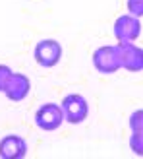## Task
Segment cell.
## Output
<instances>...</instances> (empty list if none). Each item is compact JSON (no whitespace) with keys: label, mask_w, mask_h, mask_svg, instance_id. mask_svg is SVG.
<instances>
[{"label":"cell","mask_w":143,"mask_h":159,"mask_svg":"<svg viewBox=\"0 0 143 159\" xmlns=\"http://www.w3.org/2000/svg\"><path fill=\"white\" fill-rule=\"evenodd\" d=\"M62 111H64V118L70 124H81L87 116H89V105L87 99L79 93H70L66 95L60 103Z\"/></svg>","instance_id":"obj_1"},{"label":"cell","mask_w":143,"mask_h":159,"mask_svg":"<svg viewBox=\"0 0 143 159\" xmlns=\"http://www.w3.org/2000/svg\"><path fill=\"white\" fill-rule=\"evenodd\" d=\"M64 111H62L60 105H56V103H45V105H41L37 109L35 113V124L37 128H41L45 132H52L60 128V124L64 122Z\"/></svg>","instance_id":"obj_2"},{"label":"cell","mask_w":143,"mask_h":159,"mask_svg":"<svg viewBox=\"0 0 143 159\" xmlns=\"http://www.w3.org/2000/svg\"><path fill=\"white\" fill-rule=\"evenodd\" d=\"M33 57L39 66L43 68H54L62 58V45L56 39H43L35 45Z\"/></svg>","instance_id":"obj_3"},{"label":"cell","mask_w":143,"mask_h":159,"mask_svg":"<svg viewBox=\"0 0 143 159\" xmlns=\"http://www.w3.org/2000/svg\"><path fill=\"white\" fill-rule=\"evenodd\" d=\"M93 64L101 74H114L116 70L122 68L120 51L116 47H101L93 52Z\"/></svg>","instance_id":"obj_4"},{"label":"cell","mask_w":143,"mask_h":159,"mask_svg":"<svg viewBox=\"0 0 143 159\" xmlns=\"http://www.w3.org/2000/svg\"><path fill=\"white\" fill-rule=\"evenodd\" d=\"M114 35L118 39V43H133L141 35V23L139 18L136 16H120L114 21Z\"/></svg>","instance_id":"obj_5"},{"label":"cell","mask_w":143,"mask_h":159,"mask_svg":"<svg viewBox=\"0 0 143 159\" xmlns=\"http://www.w3.org/2000/svg\"><path fill=\"white\" fill-rule=\"evenodd\" d=\"M27 142L18 134H8L0 140V159H25Z\"/></svg>","instance_id":"obj_6"},{"label":"cell","mask_w":143,"mask_h":159,"mask_svg":"<svg viewBox=\"0 0 143 159\" xmlns=\"http://www.w3.org/2000/svg\"><path fill=\"white\" fill-rule=\"evenodd\" d=\"M118 51H120L122 58V68L130 70V72H141L143 70V49L133 43H118Z\"/></svg>","instance_id":"obj_7"},{"label":"cell","mask_w":143,"mask_h":159,"mask_svg":"<svg viewBox=\"0 0 143 159\" xmlns=\"http://www.w3.org/2000/svg\"><path fill=\"white\" fill-rule=\"evenodd\" d=\"M29 89H31L29 78L25 74H14L12 80H10V84H8V87H6V91H4V95L10 101L18 103V101H23V99L27 97Z\"/></svg>","instance_id":"obj_8"},{"label":"cell","mask_w":143,"mask_h":159,"mask_svg":"<svg viewBox=\"0 0 143 159\" xmlns=\"http://www.w3.org/2000/svg\"><path fill=\"white\" fill-rule=\"evenodd\" d=\"M130 148L132 152L143 157V132H132V138H130Z\"/></svg>","instance_id":"obj_9"},{"label":"cell","mask_w":143,"mask_h":159,"mask_svg":"<svg viewBox=\"0 0 143 159\" xmlns=\"http://www.w3.org/2000/svg\"><path fill=\"white\" fill-rule=\"evenodd\" d=\"M130 128L132 132H143V109L133 111L130 116Z\"/></svg>","instance_id":"obj_10"},{"label":"cell","mask_w":143,"mask_h":159,"mask_svg":"<svg viewBox=\"0 0 143 159\" xmlns=\"http://www.w3.org/2000/svg\"><path fill=\"white\" fill-rule=\"evenodd\" d=\"M12 76H14V72L10 68H8L6 64H0V91H6V87H8V84H10V80H12Z\"/></svg>","instance_id":"obj_11"},{"label":"cell","mask_w":143,"mask_h":159,"mask_svg":"<svg viewBox=\"0 0 143 159\" xmlns=\"http://www.w3.org/2000/svg\"><path fill=\"white\" fill-rule=\"evenodd\" d=\"M128 12L136 18L143 16V0H128Z\"/></svg>","instance_id":"obj_12"}]
</instances>
